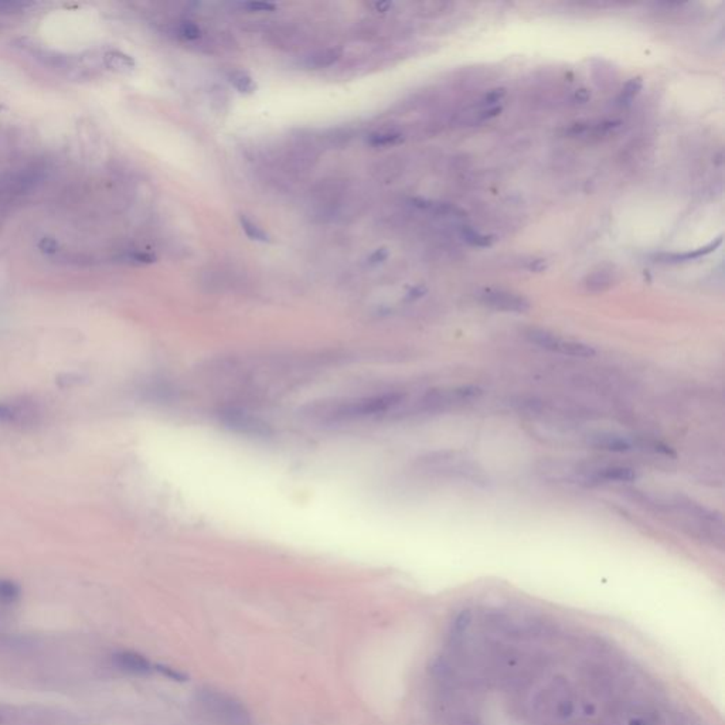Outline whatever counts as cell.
I'll use <instances>...</instances> for the list:
<instances>
[{"instance_id": "obj_1", "label": "cell", "mask_w": 725, "mask_h": 725, "mask_svg": "<svg viewBox=\"0 0 725 725\" xmlns=\"http://www.w3.org/2000/svg\"><path fill=\"white\" fill-rule=\"evenodd\" d=\"M202 703L213 717L225 725H251L250 713L233 697L209 690L202 695Z\"/></svg>"}, {"instance_id": "obj_2", "label": "cell", "mask_w": 725, "mask_h": 725, "mask_svg": "<svg viewBox=\"0 0 725 725\" xmlns=\"http://www.w3.org/2000/svg\"><path fill=\"white\" fill-rule=\"evenodd\" d=\"M312 193L313 207L319 216H333V213L340 207L343 194L346 193V186L340 180H322L315 186Z\"/></svg>"}, {"instance_id": "obj_3", "label": "cell", "mask_w": 725, "mask_h": 725, "mask_svg": "<svg viewBox=\"0 0 725 725\" xmlns=\"http://www.w3.org/2000/svg\"><path fill=\"white\" fill-rule=\"evenodd\" d=\"M480 301L491 309L503 312L525 313L532 308L529 299H525L521 295L507 290H486L484 293H482Z\"/></svg>"}, {"instance_id": "obj_4", "label": "cell", "mask_w": 725, "mask_h": 725, "mask_svg": "<svg viewBox=\"0 0 725 725\" xmlns=\"http://www.w3.org/2000/svg\"><path fill=\"white\" fill-rule=\"evenodd\" d=\"M112 662L116 669L129 674L148 676L155 672V665L150 663L149 658L134 650L116 652L112 656Z\"/></svg>"}, {"instance_id": "obj_5", "label": "cell", "mask_w": 725, "mask_h": 725, "mask_svg": "<svg viewBox=\"0 0 725 725\" xmlns=\"http://www.w3.org/2000/svg\"><path fill=\"white\" fill-rule=\"evenodd\" d=\"M340 55H342V50L338 47L317 49L305 57L304 65L306 69H311V70L326 69V67H331L332 64H335L340 58Z\"/></svg>"}, {"instance_id": "obj_6", "label": "cell", "mask_w": 725, "mask_h": 725, "mask_svg": "<svg viewBox=\"0 0 725 725\" xmlns=\"http://www.w3.org/2000/svg\"><path fill=\"white\" fill-rule=\"evenodd\" d=\"M589 445L594 446L595 449H602L608 452H628L632 449V444L619 435L615 434H598L589 438Z\"/></svg>"}, {"instance_id": "obj_7", "label": "cell", "mask_w": 725, "mask_h": 725, "mask_svg": "<svg viewBox=\"0 0 725 725\" xmlns=\"http://www.w3.org/2000/svg\"><path fill=\"white\" fill-rule=\"evenodd\" d=\"M103 61L107 69H110L111 71H115V73H121V74H128L130 71H134L137 67L135 60L132 58L129 54L119 51V50L105 51L103 55Z\"/></svg>"}, {"instance_id": "obj_8", "label": "cell", "mask_w": 725, "mask_h": 725, "mask_svg": "<svg viewBox=\"0 0 725 725\" xmlns=\"http://www.w3.org/2000/svg\"><path fill=\"white\" fill-rule=\"evenodd\" d=\"M721 244H722V237H718V238H715L714 241H711L710 244H707V245H704L701 248H697V250H693V251H687V252H681V254H665V255H661V259L666 261V262H672V263L695 261V259H699L701 256H706V255L714 252Z\"/></svg>"}, {"instance_id": "obj_9", "label": "cell", "mask_w": 725, "mask_h": 725, "mask_svg": "<svg viewBox=\"0 0 725 725\" xmlns=\"http://www.w3.org/2000/svg\"><path fill=\"white\" fill-rule=\"evenodd\" d=\"M525 336L532 343H534L545 350H550V351H557L558 344H559V342H561V338H558L552 332L545 331V329H539V327L529 329V331L525 332Z\"/></svg>"}, {"instance_id": "obj_10", "label": "cell", "mask_w": 725, "mask_h": 725, "mask_svg": "<svg viewBox=\"0 0 725 725\" xmlns=\"http://www.w3.org/2000/svg\"><path fill=\"white\" fill-rule=\"evenodd\" d=\"M557 353H561V354H566V356H571V357L589 358V357H594L597 354V350L592 346H589L586 343H582V342L561 339Z\"/></svg>"}, {"instance_id": "obj_11", "label": "cell", "mask_w": 725, "mask_h": 725, "mask_svg": "<svg viewBox=\"0 0 725 725\" xmlns=\"http://www.w3.org/2000/svg\"><path fill=\"white\" fill-rule=\"evenodd\" d=\"M638 478L636 472L626 466H608L597 472L595 479L608 482H634Z\"/></svg>"}, {"instance_id": "obj_12", "label": "cell", "mask_w": 725, "mask_h": 725, "mask_svg": "<svg viewBox=\"0 0 725 725\" xmlns=\"http://www.w3.org/2000/svg\"><path fill=\"white\" fill-rule=\"evenodd\" d=\"M228 81L232 84L240 94H254L256 89V84L254 78L244 70H233L228 74Z\"/></svg>"}, {"instance_id": "obj_13", "label": "cell", "mask_w": 725, "mask_h": 725, "mask_svg": "<svg viewBox=\"0 0 725 725\" xmlns=\"http://www.w3.org/2000/svg\"><path fill=\"white\" fill-rule=\"evenodd\" d=\"M240 224H241L243 232L245 233V236L250 240L258 241V243H270L271 241V238H270V236H268V233L265 232V229H263L259 224H256L248 216L241 214L240 216Z\"/></svg>"}, {"instance_id": "obj_14", "label": "cell", "mask_w": 725, "mask_h": 725, "mask_svg": "<svg viewBox=\"0 0 725 725\" xmlns=\"http://www.w3.org/2000/svg\"><path fill=\"white\" fill-rule=\"evenodd\" d=\"M21 598V586L8 578H0V604L12 605L19 602Z\"/></svg>"}, {"instance_id": "obj_15", "label": "cell", "mask_w": 725, "mask_h": 725, "mask_svg": "<svg viewBox=\"0 0 725 725\" xmlns=\"http://www.w3.org/2000/svg\"><path fill=\"white\" fill-rule=\"evenodd\" d=\"M613 285V274L609 271H598L589 275L585 281V286L591 292H602Z\"/></svg>"}, {"instance_id": "obj_16", "label": "cell", "mask_w": 725, "mask_h": 725, "mask_svg": "<svg viewBox=\"0 0 725 725\" xmlns=\"http://www.w3.org/2000/svg\"><path fill=\"white\" fill-rule=\"evenodd\" d=\"M643 88V80L640 77L631 78L628 82L624 84L623 89L620 91L618 96V104L619 105H629L635 98L639 95V92Z\"/></svg>"}, {"instance_id": "obj_17", "label": "cell", "mask_w": 725, "mask_h": 725, "mask_svg": "<svg viewBox=\"0 0 725 725\" xmlns=\"http://www.w3.org/2000/svg\"><path fill=\"white\" fill-rule=\"evenodd\" d=\"M177 33L179 36L186 40V42H197L200 40L203 37V31H202V27L191 21V20H183L180 21L179 27H177Z\"/></svg>"}, {"instance_id": "obj_18", "label": "cell", "mask_w": 725, "mask_h": 725, "mask_svg": "<svg viewBox=\"0 0 725 725\" xmlns=\"http://www.w3.org/2000/svg\"><path fill=\"white\" fill-rule=\"evenodd\" d=\"M404 141V137L399 132H378V134L372 135L370 143L376 148H387L399 145Z\"/></svg>"}, {"instance_id": "obj_19", "label": "cell", "mask_w": 725, "mask_h": 725, "mask_svg": "<svg viewBox=\"0 0 725 725\" xmlns=\"http://www.w3.org/2000/svg\"><path fill=\"white\" fill-rule=\"evenodd\" d=\"M462 238L468 244H471L473 247H479V248H487V247H490L494 243V237L493 236L480 234V233L475 232V229H472L471 227L462 228Z\"/></svg>"}, {"instance_id": "obj_20", "label": "cell", "mask_w": 725, "mask_h": 725, "mask_svg": "<svg viewBox=\"0 0 725 725\" xmlns=\"http://www.w3.org/2000/svg\"><path fill=\"white\" fill-rule=\"evenodd\" d=\"M121 259L132 265H146V263L155 262V255L145 251H129L121 256Z\"/></svg>"}, {"instance_id": "obj_21", "label": "cell", "mask_w": 725, "mask_h": 725, "mask_svg": "<svg viewBox=\"0 0 725 725\" xmlns=\"http://www.w3.org/2000/svg\"><path fill=\"white\" fill-rule=\"evenodd\" d=\"M155 672H157L159 674L164 676L166 679H171L173 681H177V683H184L189 680V676L172 666H168V665H155Z\"/></svg>"}, {"instance_id": "obj_22", "label": "cell", "mask_w": 725, "mask_h": 725, "mask_svg": "<svg viewBox=\"0 0 725 725\" xmlns=\"http://www.w3.org/2000/svg\"><path fill=\"white\" fill-rule=\"evenodd\" d=\"M505 95H506V89L505 88L491 89V91H489L484 95V98L482 100V105L487 107V108H493L494 105H496L498 103H500L503 100Z\"/></svg>"}, {"instance_id": "obj_23", "label": "cell", "mask_w": 725, "mask_h": 725, "mask_svg": "<svg viewBox=\"0 0 725 725\" xmlns=\"http://www.w3.org/2000/svg\"><path fill=\"white\" fill-rule=\"evenodd\" d=\"M244 9H247L251 13H270L277 10V5L271 2H247L243 5Z\"/></svg>"}, {"instance_id": "obj_24", "label": "cell", "mask_w": 725, "mask_h": 725, "mask_svg": "<svg viewBox=\"0 0 725 725\" xmlns=\"http://www.w3.org/2000/svg\"><path fill=\"white\" fill-rule=\"evenodd\" d=\"M469 622H471V612L469 611H464L462 613H459V616L456 618V620L453 623V629L457 634H462L464 629H466V626L469 624Z\"/></svg>"}, {"instance_id": "obj_25", "label": "cell", "mask_w": 725, "mask_h": 725, "mask_svg": "<svg viewBox=\"0 0 725 725\" xmlns=\"http://www.w3.org/2000/svg\"><path fill=\"white\" fill-rule=\"evenodd\" d=\"M26 6H30L28 3L21 2H0V13H13L24 9Z\"/></svg>"}, {"instance_id": "obj_26", "label": "cell", "mask_w": 725, "mask_h": 725, "mask_svg": "<svg viewBox=\"0 0 725 725\" xmlns=\"http://www.w3.org/2000/svg\"><path fill=\"white\" fill-rule=\"evenodd\" d=\"M16 415H17V412L12 407H9L6 404H0V419L13 421L16 418Z\"/></svg>"}, {"instance_id": "obj_27", "label": "cell", "mask_w": 725, "mask_h": 725, "mask_svg": "<svg viewBox=\"0 0 725 725\" xmlns=\"http://www.w3.org/2000/svg\"><path fill=\"white\" fill-rule=\"evenodd\" d=\"M39 247L46 254H53L57 251V243L53 238H43L42 243L39 244Z\"/></svg>"}, {"instance_id": "obj_28", "label": "cell", "mask_w": 725, "mask_h": 725, "mask_svg": "<svg viewBox=\"0 0 725 725\" xmlns=\"http://www.w3.org/2000/svg\"><path fill=\"white\" fill-rule=\"evenodd\" d=\"M547 267L548 265H547L545 259H534V261H530L529 265H527V268L533 272H541V271L547 270Z\"/></svg>"}, {"instance_id": "obj_29", "label": "cell", "mask_w": 725, "mask_h": 725, "mask_svg": "<svg viewBox=\"0 0 725 725\" xmlns=\"http://www.w3.org/2000/svg\"><path fill=\"white\" fill-rule=\"evenodd\" d=\"M502 112V108L500 107H493V108H487L484 110L480 115H479V119L480 121H486V119H491L494 116H498L499 114Z\"/></svg>"}, {"instance_id": "obj_30", "label": "cell", "mask_w": 725, "mask_h": 725, "mask_svg": "<svg viewBox=\"0 0 725 725\" xmlns=\"http://www.w3.org/2000/svg\"><path fill=\"white\" fill-rule=\"evenodd\" d=\"M387 255H388V254H387V251H385L384 248H383V250H378V251H376V252L372 255L370 262H372V263L381 262V261H384V259L387 258Z\"/></svg>"}, {"instance_id": "obj_31", "label": "cell", "mask_w": 725, "mask_h": 725, "mask_svg": "<svg viewBox=\"0 0 725 725\" xmlns=\"http://www.w3.org/2000/svg\"><path fill=\"white\" fill-rule=\"evenodd\" d=\"M575 100H577L578 103H581V104L586 103V101L589 100V92H588L586 89H579V91H577V92H575Z\"/></svg>"}]
</instances>
